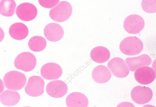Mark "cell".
<instances>
[{"mask_svg":"<svg viewBox=\"0 0 156 107\" xmlns=\"http://www.w3.org/2000/svg\"><path fill=\"white\" fill-rule=\"evenodd\" d=\"M144 45L138 37L129 36L123 39L119 45V49L122 54L128 56H134L143 51Z\"/></svg>","mask_w":156,"mask_h":107,"instance_id":"6da1fadb","label":"cell"},{"mask_svg":"<svg viewBox=\"0 0 156 107\" xmlns=\"http://www.w3.org/2000/svg\"><path fill=\"white\" fill-rule=\"evenodd\" d=\"M5 87L8 90H20L23 88L27 83V78L23 73L18 71L8 72L4 77Z\"/></svg>","mask_w":156,"mask_h":107,"instance_id":"7a4b0ae2","label":"cell"},{"mask_svg":"<svg viewBox=\"0 0 156 107\" xmlns=\"http://www.w3.org/2000/svg\"><path fill=\"white\" fill-rule=\"evenodd\" d=\"M72 12L73 9L69 2L66 1H61L50 10L49 16L54 21L62 22L67 20L70 17Z\"/></svg>","mask_w":156,"mask_h":107,"instance_id":"3957f363","label":"cell"},{"mask_svg":"<svg viewBox=\"0 0 156 107\" xmlns=\"http://www.w3.org/2000/svg\"><path fill=\"white\" fill-rule=\"evenodd\" d=\"M36 57L31 53L24 52L18 55L15 58L14 65L19 70L28 72L33 71L37 65Z\"/></svg>","mask_w":156,"mask_h":107,"instance_id":"277c9868","label":"cell"},{"mask_svg":"<svg viewBox=\"0 0 156 107\" xmlns=\"http://www.w3.org/2000/svg\"><path fill=\"white\" fill-rule=\"evenodd\" d=\"M145 22L140 15L133 14L129 15L125 19L123 27L125 31L129 34H139L144 29Z\"/></svg>","mask_w":156,"mask_h":107,"instance_id":"5b68a950","label":"cell"},{"mask_svg":"<svg viewBox=\"0 0 156 107\" xmlns=\"http://www.w3.org/2000/svg\"><path fill=\"white\" fill-rule=\"evenodd\" d=\"M153 92L150 88L136 86L131 92V97L133 102L139 105H144L148 103L152 98Z\"/></svg>","mask_w":156,"mask_h":107,"instance_id":"8992f818","label":"cell"},{"mask_svg":"<svg viewBox=\"0 0 156 107\" xmlns=\"http://www.w3.org/2000/svg\"><path fill=\"white\" fill-rule=\"evenodd\" d=\"M44 81L42 78L37 76H31L25 88V92L31 97L40 96L44 93Z\"/></svg>","mask_w":156,"mask_h":107,"instance_id":"52a82bcc","label":"cell"},{"mask_svg":"<svg viewBox=\"0 0 156 107\" xmlns=\"http://www.w3.org/2000/svg\"><path fill=\"white\" fill-rule=\"evenodd\" d=\"M136 81L143 85L152 83L156 78V72L152 68L147 66L140 67L136 69L134 73Z\"/></svg>","mask_w":156,"mask_h":107,"instance_id":"ba28073f","label":"cell"},{"mask_svg":"<svg viewBox=\"0 0 156 107\" xmlns=\"http://www.w3.org/2000/svg\"><path fill=\"white\" fill-rule=\"evenodd\" d=\"M107 66L113 74L118 78H124L129 75V70L125 61L122 58L115 57L108 62Z\"/></svg>","mask_w":156,"mask_h":107,"instance_id":"9c48e42d","label":"cell"},{"mask_svg":"<svg viewBox=\"0 0 156 107\" xmlns=\"http://www.w3.org/2000/svg\"><path fill=\"white\" fill-rule=\"evenodd\" d=\"M16 13L18 17L23 21H30L37 17V11L34 5L30 3H23L17 7Z\"/></svg>","mask_w":156,"mask_h":107,"instance_id":"30bf717a","label":"cell"},{"mask_svg":"<svg viewBox=\"0 0 156 107\" xmlns=\"http://www.w3.org/2000/svg\"><path fill=\"white\" fill-rule=\"evenodd\" d=\"M46 91L50 96L55 98L63 97L68 91V86L62 81L54 80L49 83L47 86Z\"/></svg>","mask_w":156,"mask_h":107,"instance_id":"8fae6325","label":"cell"},{"mask_svg":"<svg viewBox=\"0 0 156 107\" xmlns=\"http://www.w3.org/2000/svg\"><path fill=\"white\" fill-rule=\"evenodd\" d=\"M62 73L61 67L58 64L52 62L45 64L41 69V76L46 80H56L61 77Z\"/></svg>","mask_w":156,"mask_h":107,"instance_id":"7c38bea8","label":"cell"},{"mask_svg":"<svg viewBox=\"0 0 156 107\" xmlns=\"http://www.w3.org/2000/svg\"><path fill=\"white\" fill-rule=\"evenodd\" d=\"M44 36L49 41L57 42L63 37L64 31L63 28L58 23H49L44 29Z\"/></svg>","mask_w":156,"mask_h":107,"instance_id":"4fadbf2b","label":"cell"},{"mask_svg":"<svg viewBox=\"0 0 156 107\" xmlns=\"http://www.w3.org/2000/svg\"><path fill=\"white\" fill-rule=\"evenodd\" d=\"M125 62L129 70L134 71L136 69L143 66H148L152 63V59L147 54H143L135 57H129L125 60Z\"/></svg>","mask_w":156,"mask_h":107,"instance_id":"5bb4252c","label":"cell"},{"mask_svg":"<svg viewBox=\"0 0 156 107\" xmlns=\"http://www.w3.org/2000/svg\"><path fill=\"white\" fill-rule=\"evenodd\" d=\"M66 103L68 107H87L88 105L89 101L84 94L75 92L68 96Z\"/></svg>","mask_w":156,"mask_h":107,"instance_id":"9a60e30c","label":"cell"},{"mask_svg":"<svg viewBox=\"0 0 156 107\" xmlns=\"http://www.w3.org/2000/svg\"><path fill=\"white\" fill-rule=\"evenodd\" d=\"M112 74L109 69L103 65H99L93 69L92 73V77L95 82L104 83L109 81Z\"/></svg>","mask_w":156,"mask_h":107,"instance_id":"2e32d148","label":"cell"},{"mask_svg":"<svg viewBox=\"0 0 156 107\" xmlns=\"http://www.w3.org/2000/svg\"><path fill=\"white\" fill-rule=\"evenodd\" d=\"M111 54L106 48L102 46L95 47L91 50L90 53V57L92 60L96 63H105L109 60Z\"/></svg>","mask_w":156,"mask_h":107,"instance_id":"e0dca14e","label":"cell"},{"mask_svg":"<svg viewBox=\"0 0 156 107\" xmlns=\"http://www.w3.org/2000/svg\"><path fill=\"white\" fill-rule=\"evenodd\" d=\"M9 33L12 38L16 40H22L28 35L29 29L24 23H16L10 26Z\"/></svg>","mask_w":156,"mask_h":107,"instance_id":"ac0fdd59","label":"cell"},{"mask_svg":"<svg viewBox=\"0 0 156 107\" xmlns=\"http://www.w3.org/2000/svg\"><path fill=\"white\" fill-rule=\"evenodd\" d=\"M20 99V95L16 91L6 90L0 95V101L5 106H12L16 105Z\"/></svg>","mask_w":156,"mask_h":107,"instance_id":"d6986e66","label":"cell"},{"mask_svg":"<svg viewBox=\"0 0 156 107\" xmlns=\"http://www.w3.org/2000/svg\"><path fill=\"white\" fill-rule=\"evenodd\" d=\"M16 5L14 0H1L0 1V14L11 17L15 14Z\"/></svg>","mask_w":156,"mask_h":107,"instance_id":"ffe728a7","label":"cell"},{"mask_svg":"<svg viewBox=\"0 0 156 107\" xmlns=\"http://www.w3.org/2000/svg\"><path fill=\"white\" fill-rule=\"evenodd\" d=\"M28 46L32 51L40 52L44 50L46 47L47 41L44 37L40 36H35L29 40Z\"/></svg>","mask_w":156,"mask_h":107,"instance_id":"44dd1931","label":"cell"},{"mask_svg":"<svg viewBox=\"0 0 156 107\" xmlns=\"http://www.w3.org/2000/svg\"><path fill=\"white\" fill-rule=\"evenodd\" d=\"M156 0H142L141 7L145 12L154 13L156 12Z\"/></svg>","mask_w":156,"mask_h":107,"instance_id":"7402d4cb","label":"cell"},{"mask_svg":"<svg viewBox=\"0 0 156 107\" xmlns=\"http://www.w3.org/2000/svg\"><path fill=\"white\" fill-rule=\"evenodd\" d=\"M40 5L43 7L51 9L56 6L60 0H38Z\"/></svg>","mask_w":156,"mask_h":107,"instance_id":"603a6c76","label":"cell"},{"mask_svg":"<svg viewBox=\"0 0 156 107\" xmlns=\"http://www.w3.org/2000/svg\"><path fill=\"white\" fill-rule=\"evenodd\" d=\"M5 37V33L3 29L0 27V43L2 42Z\"/></svg>","mask_w":156,"mask_h":107,"instance_id":"cb8c5ba5","label":"cell"},{"mask_svg":"<svg viewBox=\"0 0 156 107\" xmlns=\"http://www.w3.org/2000/svg\"><path fill=\"white\" fill-rule=\"evenodd\" d=\"M5 90V87H4L3 82L1 79H0V94L2 93Z\"/></svg>","mask_w":156,"mask_h":107,"instance_id":"d4e9b609","label":"cell"}]
</instances>
